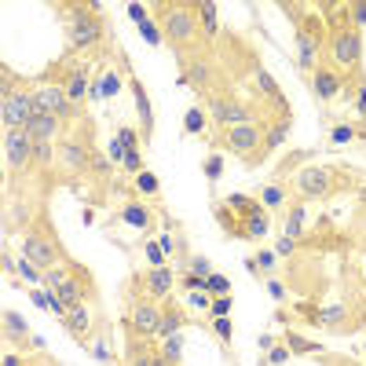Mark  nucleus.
<instances>
[{
  "instance_id": "nucleus-1",
  "label": "nucleus",
  "mask_w": 366,
  "mask_h": 366,
  "mask_svg": "<svg viewBox=\"0 0 366 366\" xmlns=\"http://www.w3.org/2000/svg\"><path fill=\"white\" fill-rule=\"evenodd\" d=\"M161 15V33H165V44H169L176 55H187L198 44V4H158L154 8Z\"/></svg>"
},
{
  "instance_id": "nucleus-2",
  "label": "nucleus",
  "mask_w": 366,
  "mask_h": 366,
  "mask_svg": "<svg viewBox=\"0 0 366 366\" xmlns=\"http://www.w3.org/2000/svg\"><path fill=\"white\" fill-rule=\"evenodd\" d=\"M103 4H70L66 8V41L70 48H96L103 41V18L96 15Z\"/></svg>"
},
{
  "instance_id": "nucleus-3",
  "label": "nucleus",
  "mask_w": 366,
  "mask_h": 366,
  "mask_svg": "<svg viewBox=\"0 0 366 366\" xmlns=\"http://www.w3.org/2000/svg\"><path fill=\"white\" fill-rule=\"evenodd\" d=\"M326 63H334L337 70H352L359 73V63H362V33L348 23H334L326 37Z\"/></svg>"
},
{
  "instance_id": "nucleus-4",
  "label": "nucleus",
  "mask_w": 366,
  "mask_h": 366,
  "mask_svg": "<svg viewBox=\"0 0 366 366\" xmlns=\"http://www.w3.org/2000/svg\"><path fill=\"white\" fill-rule=\"evenodd\" d=\"M23 256L41 271H51V267L63 264V246H59V238L48 231V224H37L23 234Z\"/></svg>"
},
{
  "instance_id": "nucleus-5",
  "label": "nucleus",
  "mask_w": 366,
  "mask_h": 366,
  "mask_svg": "<svg viewBox=\"0 0 366 366\" xmlns=\"http://www.w3.org/2000/svg\"><path fill=\"white\" fill-rule=\"evenodd\" d=\"M341 172L326 169V165H308V169L297 172V194L304 201H319V198H329L334 191H341Z\"/></svg>"
},
{
  "instance_id": "nucleus-6",
  "label": "nucleus",
  "mask_w": 366,
  "mask_h": 366,
  "mask_svg": "<svg viewBox=\"0 0 366 366\" xmlns=\"http://www.w3.org/2000/svg\"><path fill=\"white\" fill-rule=\"evenodd\" d=\"M92 146H88V132H81L77 139L73 136H63L59 143H55V165H59L63 172L70 176H81L84 169H92Z\"/></svg>"
},
{
  "instance_id": "nucleus-7",
  "label": "nucleus",
  "mask_w": 366,
  "mask_h": 366,
  "mask_svg": "<svg viewBox=\"0 0 366 366\" xmlns=\"http://www.w3.org/2000/svg\"><path fill=\"white\" fill-rule=\"evenodd\" d=\"M33 114H51L59 121H70L77 114V106H73V99L66 96L63 84H41L33 92Z\"/></svg>"
},
{
  "instance_id": "nucleus-8",
  "label": "nucleus",
  "mask_w": 366,
  "mask_h": 366,
  "mask_svg": "<svg viewBox=\"0 0 366 366\" xmlns=\"http://www.w3.org/2000/svg\"><path fill=\"white\" fill-rule=\"evenodd\" d=\"M158 322H161V301L154 297H136L132 304H128V329H136L139 337L154 341L158 337Z\"/></svg>"
},
{
  "instance_id": "nucleus-9",
  "label": "nucleus",
  "mask_w": 366,
  "mask_h": 366,
  "mask_svg": "<svg viewBox=\"0 0 366 366\" xmlns=\"http://www.w3.org/2000/svg\"><path fill=\"white\" fill-rule=\"evenodd\" d=\"M209 114H213L216 125L234 128V125H249L253 121V106L242 103V99H234V96H216V99H209Z\"/></svg>"
},
{
  "instance_id": "nucleus-10",
  "label": "nucleus",
  "mask_w": 366,
  "mask_h": 366,
  "mask_svg": "<svg viewBox=\"0 0 366 366\" xmlns=\"http://www.w3.org/2000/svg\"><path fill=\"white\" fill-rule=\"evenodd\" d=\"M183 66V84H194V88H209L216 81V63H213V55L209 51H191V59H179Z\"/></svg>"
},
{
  "instance_id": "nucleus-11",
  "label": "nucleus",
  "mask_w": 366,
  "mask_h": 366,
  "mask_svg": "<svg viewBox=\"0 0 366 366\" xmlns=\"http://www.w3.org/2000/svg\"><path fill=\"white\" fill-rule=\"evenodd\" d=\"M0 118L4 128H26L33 118V92H11V96L0 99Z\"/></svg>"
},
{
  "instance_id": "nucleus-12",
  "label": "nucleus",
  "mask_w": 366,
  "mask_h": 366,
  "mask_svg": "<svg viewBox=\"0 0 366 366\" xmlns=\"http://www.w3.org/2000/svg\"><path fill=\"white\" fill-rule=\"evenodd\" d=\"M4 158H8V169L15 172H23L33 161V139L26 136V128H8L4 132Z\"/></svg>"
},
{
  "instance_id": "nucleus-13",
  "label": "nucleus",
  "mask_w": 366,
  "mask_h": 366,
  "mask_svg": "<svg viewBox=\"0 0 366 366\" xmlns=\"http://www.w3.org/2000/svg\"><path fill=\"white\" fill-rule=\"evenodd\" d=\"M125 63V59H121ZM125 73H128V84H132V96H136V114H139V136L151 139L154 136V106H151V96H146L143 81L136 77V70L125 63Z\"/></svg>"
},
{
  "instance_id": "nucleus-14",
  "label": "nucleus",
  "mask_w": 366,
  "mask_h": 366,
  "mask_svg": "<svg viewBox=\"0 0 366 366\" xmlns=\"http://www.w3.org/2000/svg\"><path fill=\"white\" fill-rule=\"evenodd\" d=\"M311 88H315V96L322 103H329V99H337L344 92V73L334 63H319L315 73H311Z\"/></svg>"
},
{
  "instance_id": "nucleus-15",
  "label": "nucleus",
  "mask_w": 366,
  "mask_h": 366,
  "mask_svg": "<svg viewBox=\"0 0 366 366\" xmlns=\"http://www.w3.org/2000/svg\"><path fill=\"white\" fill-rule=\"evenodd\" d=\"M172 286H176V271L169 264L151 267V271L143 274V293H146V297H154V301H169Z\"/></svg>"
},
{
  "instance_id": "nucleus-16",
  "label": "nucleus",
  "mask_w": 366,
  "mask_h": 366,
  "mask_svg": "<svg viewBox=\"0 0 366 366\" xmlns=\"http://www.w3.org/2000/svg\"><path fill=\"white\" fill-rule=\"evenodd\" d=\"M319 33H311V30H304L301 23H297V66L304 70V73H315V66H319Z\"/></svg>"
},
{
  "instance_id": "nucleus-17",
  "label": "nucleus",
  "mask_w": 366,
  "mask_h": 366,
  "mask_svg": "<svg viewBox=\"0 0 366 366\" xmlns=\"http://www.w3.org/2000/svg\"><path fill=\"white\" fill-rule=\"evenodd\" d=\"M59 128H63L59 118H51V114H33L30 125H26V136H30L33 143H59V139H63Z\"/></svg>"
},
{
  "instance_id": "nucleus-18",
  "label": "nucleus",
  "mask_w": 366,
  "mask_h": 366,
  "mask_svg": "<svg viewBox=\"0 0 366 366\" xmlns=\"http://www.w3.org/2000/svg\"><path fill=\"white\" fill-rule=\"evenodd\" d=\"M183 326H187V311H183L176 301H161V322H158V341L165 337H176L183 334Z\"/></svg>"
},
{
  "instance_id": "nucleus-19",
  "label": "nucleus",
  "mask_w": 366,
  "mask_h": 366,
  "mask_svg": "<svg viewBox=\"0 0 366 366\" xmlns=\"http://www.w3.org/2000/svg\"><path fill=\"white\" fill-rule=\"evenodd\" d=\"M253 84H256V92H260V96H264L271 106H279L282 114H286V96H282V88H279V81H274L264 66L253 70Z\"/></svg>"
},
{
  "instance_id": "nucleus-20",
  "label": "nucleus",
  "mask_w": 366,
  "mask_h": 366,
  "mask_svg": "<svg viewBox=\"0 0 366 366\" xmlns=\"http://www.w3.org/2000/svg\"><path fill=\"white\" fill-rule=\"evenodd\" d=\"M121 224L136 227V231H151V224H154V213L146 209L143 201H128V206L121 209Z\"/></svg>"
},
{
  "instance_id": "nucleus-21",
  "label": "nucleus",
  "mask_w": 366,
  "mask_h": 366,
  "mask_svg": "<svg viewBox=\"0 0 366 366\" xmlns=\"http://www.w3.org/2000/svg\"><path fill=\"white\" fill-rule=\"evenodd\" d=\"M63 326L70 329L77 341H88V334H92V311L84 308V304H77V308H70V315L63 319Z\"/></svg>"
},
{
  "instance_id": "nucleus-22",
  "label": "nucleus",
  "mask_w": 366,
  "mask_h": 366,
  "mask_svg": "<svg viewBox=\"0 0 366 366\" xmlns=\"http://www.w3.org/2000/svg\"><path fill=\"white\" fill-rule=\"evenodd\" d=\"M304 224H308V206H304V198L297 201H289V209H286V238H297L304 234Z\"/></svg>"
},
{
  "instance_id": "nucleus-23",
  "label": "nucleus",
  "mask_w": 366,
  "mask_h": 366,
  "mask_svg": "<svg viewBox=\"0 0 366 366\" xmlns=\"http://www.w3.org/2000/svg\"><path fill=\"white\" fill-rule=\"evenodd\" d=\"M198 26H201V37H206V44L216 41V33H220V8L216 4H198Z\"/></svg>"
},
{
  "instance_id": "nucleus-24",
  "label": "nucleus",
  "mask_w": 366,
  "mask_h": 366,
  "mask_svg": "<svg viewBox=\"0 0 366 366\" xmlns=\"http://www.w3.org/2000/svg\"><path fill=\"white\" fill-rule=\"evenodd\" d=\"M4 337H11L15 344H26L30 326H26V319L18 315V311H4Z\"/></svg>"
},
{
  "instance_id": "nucleus-25",
  "label": "nucleus",
  "mask_w": 366,
  "mask_h": 366,
  "mask_svg": "<svg viewBox=\"0 0 366 366\" xmlns=\"http://www.w3.org/2000/svg\"><path fill=\"white\" fill-rule=\"evenodd\" d=\"M227 209L231 213H242V220H253L256 213H264L260 198H249V194H231L227 198Z\"/></svg>"
},
{
  "instance_id": "nucleus-26",
  "label": "nucleus",
  "mask_w": 366,
  "mask_h": 366,
  "mask_svg": "<svg viewBox=\"0 0 366 366\" xmlns=\"http://www.w3.org/2000/svg\"><path fill=\"white\" fill-rule=\"evenodd\" d=\"M289 201V191L282 187V183H267V187L260 191V206L264 209H286Z\"/></svg>"
},
{
  "instance_id": "nucleus-27",
  "label": "nucleus",
  "mask_w": 366,
  "mask_h": 366,
  "mask_svg": "<svg viewBox=\"0 0 366 366\" xmlns=\"http://www.w3.org/2000/svg\"><path fill=\"white\" fill-rule=\"evenodd\" d=\"M286 136H289V118H282L279 125H271L267 132H264V158H267L271 151H279V146L286 143Z\"/></svg>"
},
{
  "instance_id": "nucleus-28",
  "label": "nucleus",
  "mask_w": 366,
  "mask_h": 366,
  "mask_svg": "<svg viewBox=\"0 0 366 366\" xmlns=\"http://www.w3.org/2000/svg\"><path fill=\"white\" fill-rule=\"evenodd\" d=\"M315 326H341V329H348V326H352V322H348V308H344V304H329V308H322Z\"/></svg>"
},
{
  "instance_id": "nucleus-29",
  "label": "nucleus",
  "mask_w": 366,
  "mask_h": 366,
  "mask_svg": "<svg viewBox=\"0 0 366 366\" xmlns=\"http://www.w3.org/2000/svg\"><path fill=\"white\" fill-rule=\"evenodd\" d=\"M267 231H271V216H267V209L256 213L253 220H246V238H253V242H256V238H264Z\"/></svg>"
},
{
  "instance_id": "nucleus-30",
  "label": "nucleus",
  "mask_w": 366,
  "mask_h": 366,
  "mask_svg": "<svg viewBox=\"0 0 366 366\" xmlns=\"http://www.w3.org/2000/svg\"><path fill=\"white\" fill-rule=\"evenodd\" d=\"M63 88H66V96H70L73 103H77V99L84 96V88H88V77H84V70H73L70 77L63 81Z\"/></svg>"
},
{
  "instance_id": "nucleus-31",
  "label": "nucleus",
  "mask_w": 366,
  "mask_h": 366,
  "mask_svg": "<svg viewBox=\"0 0 366 366\" xmlns=\"http://www.w3.org/2000/svg\"><path fill=\"white\" fill-rule=\"evenodd\" d=\"M183 344H187V341H183V334H176V337H165L161 341V355L165 359H169V362H183Z\"/></svg>"
},
{
  "instance_id": "nucleus-32",
  "label": "nucleus",
  "mask_w": 366,
  "mask_h": 366,
  "mask_svg": "<svg viewBox=\"0 0 366 366\" xmlns=\"http://www.w3.org/2000/svg\"><path fill=\"white\" fill-rule=\"evenodd\" d=\"M201 289H206L209 297H227V293H231V279H227V274H220V271H213Z\"/></svg>"
},
{
  "instance_id": "nucleus-33",
  "label": "nucleus",
  "mask_w": 366,
  "mask_h": 366,
  "mask_svg": "<svg viewBox=\"0 0 366 366\" xmlns=\"http://www.w3.org/2000/svg\"><path fill=\"white\" fill-rule=\"evenodd\" d=\"M15 271H18V274H23V282H26L30 289L44 282V271H41V267H37V264H30V260H26V256H23V260H18V264H15Z\"/></svg>"
},
{
  "instance_id": "nucleus-34",
  "label": "nucleus",
  "mask_w": 366,
  "mask_h": 366,
  "mask_svg": "<svg viewBox=\"0 0 366 366\" xmlns=\"http://www.w3.org/2000/svg\"><path fill=\"white\" fill-rule=\"evenodd\" d=\"M183 128H187L191 136H201V132H206V114H201L198 106H191L187 114H183Z\"/></svg>"
},
{
  "instance_id": "nucleus-35",
  "label": "nucleus",
  "mask_w": 366,
  "mask_h": 366,
  "mask_svg": "<svg viewBox=\"0 0 366 366\" xmlns=\"http://www.w3.org/2000/svg\"><path fill=\"white\" fill-rule=\"evenodd\" d=\"M118 143L125 146V151H139V143H143L139 128H132V125H121V128H118Z\"/></svg>"
},
{
  "instance_id": "nucleus-36",
  "label": "nucleus",
  "mask_w": 366,
  "mask_h": 366,
  "mask_svg": "<svg viewBox=\"0 0 366 366\" xmlns=\"http://www.w3.org/2000/svg\"><path fill=\"white\" fill-rule=\"evenodd\" d=\"M286 348L293 355H304V352H319V344L315 341H304L301 334H286Z\"/></svg>"
},
{
  "instance_id": "nucleus-37",
  "label": "nucleus",
  "mask_w": 366,
  "mask_h": 366,
  "mask_svg": "<svg viewBox=\"0 0 366 366\" xmlns=\"http://www.w3.org/2000/svg\"><path fill=\"white\" fill-rule=\"evenodd\" d=\"M84 344H88L92 359H99V362H110V359H114V355H110V348H106V341H103V329H99V334L92 337V341H84Z\"/></svg>"
},
{
  "instance_id": "nucleus-38",
  "label": "nucleus",
  "mask_w": 366,
  "mask_h": 366,
  "mask_svg": "<svg viewBox=\"0 0 366 366\" xmlns=\"http://www.w3.org/2000/svg\"><path fill=\"white\" fill-rule=\"evenodd\" d=\"M201 172H206L209 183H220V176H224V158H220V154H209L206 165H201Z\"/></svg>"
},
{
  "instance_id": "nucleus-39",
  "label": "nucleus",
  "mask_w": 366,
  "mask_h": 366,
  "mask_svg": "<svg viewBox=\"0 0 366 366\" xmlns=\"http://www.w3.org/2000/svg\"><path fill=\"white\" fill-rule=\"evenodd\" d=\"M183 271H191V274H198V279H209V274H213V264L206 260V256H191V260L183 264Z\"/></svg>"
},
{
  "instance_id": "nucleus-40",
  "label": "nucleus",
  "mask_w": 366,
  "mask_h": 366,
  "mask_svg": "<svg viewBox=\"0 0 366 366\" xmlns=\"http://www.w3.org/2000/svg\"><path fill=\"white\" fill-rule=\"evenodd\" d=\"M274 260H279V253H274V249H260V256H256V267H260V279H271Z\"/></svg>"
},
{
  "instance_id": "nucleus-41",
  "label": "nucleus",
  "mask_w": 366,
  "mask_h": 366,
  "mask_svg": "<svg viewBox=\"0 0 366 366\" xmlns=\"http://www.w3.org/2000/svg\"><path fill=\"white\" fill-rule=\"evenodd\" d=\"M355 136H362V132H355L352 125H334V132H329V143H334V146H341V143L355 139Z\"/></svg>"
},
{
  "instance_id": "nucleus-42",
  "label": "nucleus",
  "mask_w": 366,
  "mask_h": 366,
  "mask_svg": "<svg viewBox=\"0 0 366 366\" xmlns=\"http://www.w3.org/2000/svg\"><path fill=\"white\" fill-rule=\"evenodd\" d=\"M136 191H139V194H158V176L143 169V172L136 176Z\"/></svg>"
},
{
  "instance_id": "nucleus-43",
  "label": "nucleus",
  "mask_w": 366,
  "mask_h": 366,
  "mask_svg": "<svg viewBox=\"0 0 366 366\" xmlns=\"http://www.w3.org/2000/svg\"><path fill=\"white\" fill-rule=\"evenodd\" d=\"M231 308H234V304H231V293H227V297H213L209 315H213V319H227V315H231Z\"/></svg>"
},
{
  "instance_id": "nucleus-44",
  "label": "nucleus",
  "mask_w": 366,
  "mask_h": 366,
  "mask_svg": "<svg viewBox=\"0 0 366 366\" xmlns=\"http://www.w3.org/2000/svg\"><path fill=\"white\" fill-rule=\"evenodd\" d=\"M355 114L366 118V77L355 73Z\"/></svg>"
},
{
  "instance_id": "nucleus-45",
  "label": "nucleus",
  "mask_w": 366,
  "mask_h": 366,
  "mask_svg": "<svg viewBox=\"0 0 366 366\" xmlns=\"http://www.w3.org/2000/svg\"><path fill=\"white\" fill-rule=\"evenodd\" d=\"M121 169L139 176V172H143V154H139V151H125V158H121Z\"/></svg>"
},
{
  "instance_id": "nucleus-46",
  "label": "nucleus",
  "mask_w": 366,
  "mask_h": 366,
  "mask_svg": "<svg viewBox=\"0 0 366 366\" xmlns=\"http://www.w3.org/2000/svg\"><path fill=\"white\" fill-rule=\"evenodd\" d=\"M289 355H293V352H289V348H286V341H282V344H274V348H271L264 362H267V366H282V362H286Z\"/></svg>"
},
{
  "instance_id": "nucleus-47",
  "label": "nucleus",
  "mask_w": 366,
  "mask_h": 366,
  "mask_svg": "<svg viewBox=\"0 0 366 366\" xmlns=\"http://www.w3.org/2000/svg\"><path fill=\"white\" fill-rule=\"evenodd\" d=\"M352 234H355V242L366 246V206L355 213V224H352Z\"/></svg>"
},
{
  "instance_id": "nucleus-48",
  "label": "nucleus",
  "mask_w": 366,
  "mask_h": 366,
  "mask_svg": "<svg viewBox=\"0 0 366 366\" xmlns=\"http://www.w3.org/2000/svg\"><path fill=\"white\" fill-rule=\"evenodd\" d=\"M348 15H352V26L359 30V26H366V4L359 0V4H348Z\"/></svg>"
},
{
  "instance_id": "nucleus-49",
  "label": "nucleus",
  "mask_w": 366,
  "mask_h": 366,
  "mask_svg": "<svg viewBox=\"0 0 366 366\" xmlns=\"http://www.w3.org/2000/svg\"><path fill=\"white\" fill-rule=\"evenodd\" d=\"M179 286L187 289V293H194V289H201V286H206V279H198V274H191V271H183V274H179Z\"/></svg>"
},
{
  "instance_id": "nucleus-50",
  "label": "nucleus",
  "mask_w": 366,
  "mask_h": 366,
  "mask_svg": "<svg viewBox=\"0 0 366 366\" xmlns=\"http://www.w3.org/2000/svg\"><path fill=\"white\" fill-rule=\"evenodd\" d=\"M139 33H143V37H146V41H151V44H154V48L161 44V37H165V33H161V30H158L154 23H143V26H139Z\"/></svg>"
},
{
  "instance_id": "nucleus-51",
  "label": "nucleus",
  "mask_w": 366,
  "mask_h": 366,
  "mask_svg": "<svg viewBox=\"0 0 366 366\" xmlns=\"http://www.w3.org/2000/svg\"><path fill=\"white\" fill-rule=\"evenodd\" d=\"M99 88H103V96H118V92H121V81L114 77V73H106V77L99 81Z\"/></svg>"
},
{
  "instance_id": "nucleus-52",
  "label": "nucleus",
  "mask_w": 366,
  "mask_h": 366,
  "mask_svg": "<svg viewBox=\"0 0 366 366\" xmlns=\"http://www.w3.org/2000/svg\"><path fill=\"white\" fill-rule=\"evenodd\" d=\"M213 334L227 344V341H231V319H216V322H213Z\"/></svg>"
},
{
  "instance_id": "nucleus-53",
  "label": "nucleus",
  "mask_w": 366,
  "mask_h": 366,
  "mask_svg": "<svg viewBox=\"0 0 366 366\" xmlns=\"http://www.w3.org/2000/svg\"><path fill=\"white\" fill-rule=\"evenodd\" d=\"M110 165H114V161H110V158L96 154V158H92V172H96V176H106V172H110Z\"/></svg>"
},
{
  "instance_id": "nucleus-54",
  "label": "nucleus",
  "mask_w": 366,
  "mask_h": 366,
  "mask_svg": "<svg viewBox=\"0 0 366 366\" xmlns=\"http://www.w3.org/2000/svg\"><path fill=\"white\" fill-rule=\"evenodd\" d=\"M191 304H194V308H206V311H209V308H213V297H209L206 289H194V293H191Z\"/></svg>"
},
{
  "instance_id": "nucleus-55",
  "label": "nucleus",
  "mask_w": 366,
  "mask_h": 366,
  "mask_svg": "<svg viewBox=\"0 0 366 366\" xmlns=\"http://www.w3.org/2000/svg\"><path fill=\"white\" fill-rule=\"evenodd\" d=\"M128 18H132V23H139V26H143V23H151V18H146V8H143V4H128Z\"/></svg>"
},
{
  "instance_id": "nucleus-56",
  "label": "nucleus",
  "mask_w": 366,
  "mask_h": 366,
  "mask_svg": "<svg viewBox=\"0 0 366 366\" xmlns=\"http://www.w3.org/2000/svg\"><path fill=\"white\" fill-rule=\"evenodd\" d=\"M264 282H267V293H271L274 301H286V286L279 279H264Z\"/></svg>"
},
{
  "instance_id": "nucleus-57",
  "label": "nucleus",
  "mask_w": 366,
  "mask_h": 366,
  "mask_svg": "<svg viewBox=\"0 0 366 366\" xmlns=\"http://www.w3.org/2000/svg\"><path fill=\"white\" fill-rule=\"evenodd\" d=\"M293 249H297V242H293V238H279V246H274V253H279V256H293Z\"/></svg>"
},
{
  "instance_id": "nucleus-58",
  "label": "nucleus",
  "mask_w": 366,
  "mask_h": 366,
  "mask_svg": "<svg viewBox=\"0 0 366 366\" xmlns=\"http://www.w3.org/2000/svg\"><path fill=\"white\" fill-rule=\"evenodd\" d=\"M106 158H110V161H121V158H125V146H121V143L114 139V143L106 146Z\"/></svg>"
},
{
  "instance_id": "nucleus-59",
  "label": "nucleus",
  "mask_w": 366,
  "mask_h": 366,
  "mask_svg": "<svg viewBox=\"0 0 366 366\" xmlns=\"http://www.w3.org/2000/svg\"><path fill=\"white\" fill-rule=\"evenodd\" d=\"M256 344H260L264 352H271V348H274V337H271V334H260V341H256Z\"/></svg>"
},
{
  "instance_id": "nucleus-60",
  "label": "nucleus",
  "mask_w": 366,
  "mask_h": 366,
  "mask_svg": "<svg viewBox=\"0 0 366 366\" xmlns=\"http://www.w3.org/2000/svg\"><path fill=\"white\" fill-rule=\"evenodd\" d=\"M4 366H26V359H23V355H11V352H8V355H4Z\"/></svg>"
},
{
  "instance_id": "nucleus-61",
  "label": "nucleus",
  "mask_w": 366,
  "mask_h": 366,
  "mask_svg": "<svg viewBox=\"0 0 366 366\" xmlns=\"http://www.w3.org/2000/svg\"><path fill=\"white\" fill-rule=\"evenodd\" d=\"M246 271L249 274H260V267H256V256H246Z\"/></svg>"
},
{
  "instance_id": "nucleus-62",
  "label": "nucleus",
  "mask_w": 366,
  "mask_h": 366,
  "mask_svg": "<svg viewBox=\"0 0 366 366\" xmlns=\"http://www.w3.org/2000/svg\"><path fill=\"white\" fill-rule=\"evenodd\" d=\"M30 366H59V362H55V359H48V355H44V359H33Z\"/></svg>"
},
{
  "instance_id": "nucleus-63",
  "label": "nucleus",
  "mask_w": 366,
  "mask_h": 366,
  "mask_svg": "<svg viewBox=\"0 0 366 366\" xmlns=\"http://www.w3.org/2000/svg\"><path fill=\"white\" fill-rule=\"evenodd\" d=\"M362 274H366V267H362Z\"/></svg>"
}]
</instances>
